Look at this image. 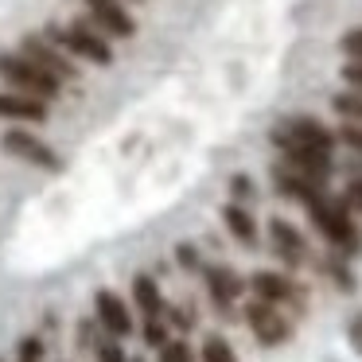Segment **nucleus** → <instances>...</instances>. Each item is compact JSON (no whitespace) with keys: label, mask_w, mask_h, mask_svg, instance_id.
Returning a JSON list of instances; mask_svg holds the SVG:
<instances>
[{"label":"nucleus","mask_w":362,"mask_h":362,"mask_svg":"<svg viewBox=\"0 0 362 362\" xmlns=\"http://www.w3.org/2000/svg\"><path fill=\"white\" fill-rule=\"evenodd\" d=\"M47 40L55 43V47L71 51V55H78V59H86V63H94V66H110V63H113L110 40L98 32V24H94L90 16L74 20L71 28H47Z\"/></svg>","instance_id":"1"},{"label":"nucleus","mask_w":362,"mask_h":362,"mask_svg":"<svg viewBox=\"0 0 362 362\" xmlns=\"http://www.w3.org/2000/svg\"><path fill=\"white\" fill-rule=\"evenodd\" d=\"M273 144L281 152H331L335 148V133L315 117H288L273 125Z\"/></svg>","instance_id":"2"},{"label":"nucleus","mask_w":362,"mask_h":362,"mask_svg":"<svg viewBox=\"0 0 362 362\" xmlns=\"http://www.w3.org/2000/svg\"><path fill=\"white\" fill-rule=\"evenodd\" d=\"M308 214H312L315 230H320L331 245H339V250H358L362 245L358 230H354V222H351V206H346V199L320 195L312 206H308Z\"/></svg>","instance_id":"3"},{"label":"nucleus","mask_w":362,"mask_h":362,"mask_svg":"<svg viewBox=\"0 0 362 362\" xmlns=\"http://www.w3.org/2000/svg\"><path fill=\"white\" fill-rule=\"evenodd\" d=\"M0 78L8 82L16 94H28V98H40V102H47V98L59 94V78L55 74H47L43 66L28 63L24 55H12V51H4L0 55Z\"/></svg>","instance_id":"4"},{"label":"nucleus","mask_w":362,"mask_h":362,"mask_svg":"<svg viewBox=\"0 0 362 362\" xmlns=\"http://www.w3.org/2000/svg\"><path fill=\"white\" fill-rule=\"evenodd\" d=\"M0 148L8 152V156L24 160V164H35L43 172H63V160L51 144H43L40 136H32V129H8V133L0 136Z\"/></svg>","instance_id":"5"},{"label":"nucleus","mask_w":362,"mask_h":362,"mask_svg":"<svg viewBox=\"0 0 362 362\" xmlns=\"http://www.w3.org/2000/svg\"><path fill=\"white\" fill-rule=\"evenodd\" d=\"M20 55H24L28 63L43 66L47 74H55L59 82L78 78V66L71 63V55H63V47H55L47 35H24V40H20Z\"/></svg>","instance_id":"6"},{"label":"nucleus","mask_w":362,"mask_h":362,"mask_svg":"<svg viewBox=\"0 0 362 362\" xmlns=\"http://www.w3.org/2000/svg\"><path fill=\"white\" fill-rule=\"evenodd\" d=\"M90 8V20L98 24V32L105 35V40H133L136 35V20L125 12V4L121 0H86Z\"/></svg>","instance_id":"7"},{"label":"nucleus","mask_w":362,"mask_h":362,"mask_svg":"<svg viewBox=\"0 0 362 362\" xmlns=\"http://www.w3.org/2000/svg\"><path fill=\"white\" fill-rule=\"evenodd\" d=\"M245 320H250V331L257 335V343H265V346H276L292 335L288 320L276 312V304H265V300H253L245 308Z\"/></svg>","instance_id":"8"},{"label":"nucleus","mask_w":362,"mask_h":362,"mask_svg":"<svg viewBox=\"0 0 362 362\" xmlns=\"http://www.w3.org/2000/svg\"><path fill=\"white\" fill-rule=\"evenodd\" d=\"M292 175H300V180L315 183V187H323V180L331 175V152H284V164Z\"/></svg>","instance_id":"9"},{"label":"nucleus","mask_w":362,"mask_h":362,"mask_svg":"<svg viewBox=\"0 0 362 362\" xmlns=\"http://www.w3.org/2000/svg\"><path fill=\"white\" fill-rule=\"evenodd\" d=\"M94 304H98V320H102V327L110 331V335H129V331H133V315H129L125 300H121L117 292L102 288Z\"/></svg>","instance_id":"10"},{"label":"nucleus","mask_w":362,"mask_h":362,"mask_svg":"<svg viewBox=\"0 0 362 362\" xmlns=\"http://www.w3.org/2000/svg\"><path fill=\"white\" fill-rule=\"evenodd\" d=\"M269 238H273V250L281 253V261H288V265H304L308 245H304V238H300V230L292 226V222L273 218L269 222Z\"/></svg>","instance_id":"11"},{"label":"nucleus","mask_w":362,"mask_h":362,"mask_svg":"<svg viewBox=\"0 0 362 362\" xmlns=\"http://www.w3.org/2000/svg\"><path fill=\"white\" fill-rule=\"evenodd\" d=\"M0 117L8 121H47V102L40 98H28V94H16V90H4L0 94Z\"/></svg>","instance_id":"12"},{"label":"nucleus","mask_w":362,"mask_h":362,"mask_svg":"<svg viewBox=\"0 0 362 362\" xmlns=\"http://www.w3.org/2000/svg\"><path fill=\"white\" fill-rule=\"evenodd\" d=\"M206 284H211V296H214V304H222V308H230L238 296H242V276L234 273V269H226V265H211L206 269Z\"/></svg>","instance_id":"13"},{"label":"nucleus","mask_w":362,"mask_h":362,"mask_svg":"<svg viewBox=\"0 0 362 362\" xmlns=\"http://www.w3.org/2000/svg\"><path fill=\"white\" fill-rule=\"evenodd\" d=\"M250 288L257 292V300H265V304H284V300L296 296L292 281H288V276H281V273H253Z\"/></svg>","instance_id":"14"},{"label":"nucleus","mask_w":362,"mask_h":362,"mask_svg":"<svg viewBox=\"0 0 362 362\" xmlns=\"http://www.w3.org/2000/svg\"><path fill=\"white\" fill-rule=\"evenodd\" d=\"M222 222H226V230H230V234H234L242 245H253V242H257V222H253V214L245 211V206L226 203V206H222Z\"/></svg>","instance_id":"15"},{"label":"nucleus","mask_w":362,"mask_h":362,"mask_svg":"<svg viewBox=\"0 0 362 362\" xmlns=\"http://www.w3.org/2000/svg\"><path fill=\"white\" fill-rule=\"evenodd\" d=\"M133 300L148 320H160V315H164V296H160V288H156L152 276H144V273L133 276Z\"/></svg>","instance_id":"16"},{"label":"nucleus","mask_w":362,"mask_h":362,"mask_svg":"<svg viewBox=\"0 0 362 362\" xmlns=\"http://www.w3.org/2000/svg\"><path fill=\"white\" fill-rule=\"evenodd\" d=\"M203 362H238V354H234V346H230L226 339L211 335L203 343Z\"/></svg>","instance_id":"17"},{"label":"nucleus","mask_w":362,"mask_h":362,"mask_svg":"<svg viewBox=\"0 0 362 362\" xmlns=\"http://www.w3.org/2000/svg\"><path fill=\"white\" fill-rule=\"evenodd\" d=\"M144 343H148V346H160V351H164V346L172 343V339H168L164 320H148V323H144Z\"/></svg>","instance_id":"18"},{"label":"nucleus","mask_w":362,"mask_h":362,"mask_svg":"<svg viewBox=\"0 0 362 362\" xmlns=\"http://www.w3.org/2000/svg\"><path fill=\"white\" fill-rule=\"evenodd\" d=\"M160 362H195V354H191L187 343H180V339H172V343L160 351Z\"/></svg>","instance_id":"19"},{"label":"nucleus","mask_w":362,"mask_h":362,"mask_svg":"<svg viewBox=\"0 0 362 362\" xmlns=\"http://www.w3.org/2000/svg\"><path fill=\"white\" fill-rule=\"evenodd\" d=\"M343 55H351V63H362V28H351V32L339 40Z\"/></svg>","instance_id":"20"},{"label":"nucleus","mask_w":362,"mask_h":362,"mask_svg":"<svg viewBox=\"0 0 362 362\" xmlns=\"http://www.w3.org/2000/svg\"><path fill=\"white\" fill-rule=\"evenodd\" d=\"M230 195H234L238 206L250 203V199L257 195V191H253V180H250V175H234V180H230Z\"/></svg>","instance_id":"21"},{"label":"nucleus","mask_w":362,"mask_h":362,"mask_svg":"<svg viewBox=\"0 0 362 362\" xmlns=\"http://www.w3.org/2000/svg\"><path fill=\"white\" fill-rule=\"evenodd\" d=\"M20 362H43V343L40 339H24V343H20Z\"/></svg>","instance_id":"22"},{"label":"nucleus","mask_w":362,"mask_h":362,"mask_svg":"<svg viewBox=\"0 0 362 362\" xmlns=\"http://www.w3.org/2000/svg\"><path fill=\"white\" fill-rule=\"evenodd\" d=\"M339 141H343L346 148L362 152V125H343V129H339Z\"/></svg>","instance_id":"23"},{"label":"nucleus","mask_w":362,"mask_h":362,"mask_svg":"<svg viewBox=\"0 0 362 362\" xmlns=\"http://www.w3.org/2000/svg\"><path fill=\"white\" fill-rule=\"evenodd\" d=\"M343 82L362 94V63H346V66H343Z\"/></svg>","instance_id":"24"},{"label":"nucleus","mask_w":362,"mask_h":362,"mask_svg":"<svg viewBox=\"0 0 362 362\" xmlns=\"http://www.w3.org/2000/svg\"><path fill=\"white\" fill-rule=\"evenodd\" d=\"M175 257H180L183 269H199V250H195V245H180V250H175Z\"/></svg>","instance_id":"25"},{"label":"nucleus","mask_w":362,"mask_h":362,"mask_svg":"<svg viewBox=\"0 0 362 362\" xmlns=\"http://www.w3.org/2000/svg\"><path fill=\"white\" fill-rule=\"evenodd\" d=\"M346 206H354V211H362V180H351L346 183Z\"/></svg>","instance_id":"26"},{"label":"nucleus","mask_w":362,"mask_h":362,"mask_svg":"<svg viewBox=\"0 0 362 362\" xmlns=\"http://www.w3.org/2000/svg\"><path fill=\"white\" fill-rule=\"evenodd\" d=\"M346 335H351V346L362 354V315H354V320H351V327H346Z\"/></svg>","instance_id":"27"},{"label":"nucleus","mask_w":362,"mask_h":362,"mask_svg":"<svg viewBox=\"0 0 362 362\" xmlns=\"http://www.w3.org/2000/svg\"><path fill=\"white\" fill-rule=\"evenodd\" d=\"M98 351H102V362H125V354H121V346H113V343H102Z\"/></svg>","instance_id":"28"},{"label":"nucleus","mask_w":362,"mask_h":362,"mask_svg":"<svg viewBox=\"0 0 362 362\" xmlns=\"http://www.w3.org/2000/svg\"><path fill=\"white\" fill-rule=\"evenodd\" d=\"M133 4H144V0H133Z\"/></svg>","instance_id":"29"},{"label":"nucleus","mask_w":362,"mask_h":362,"mask_svg":"<svg viewBox=\"0 0 362 362\" xmlns=\"http://www.w3.org/2000/svg\"><path fill=\"white\" fill-rule=\"evenodd\" d=\"M136 362H141V358H136Z\"/></svg>","instance_id":"30"}]
</instances>
